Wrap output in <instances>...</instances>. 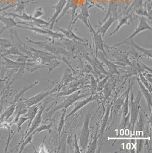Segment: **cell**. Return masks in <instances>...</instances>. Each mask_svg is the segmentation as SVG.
I'll use <instances>...</instances> for the list:
<instances>
[{"mask_svg":"<svg viewBox=\"0 0 152 153\" xmlns=\"http://www.w3.org/2000/svg\"><path fill=\"white\" fill-rule=\"evenodd\" d=\"M88 95H89V94H81V91L80 90L77 91L76 92L74 93L73 94H71L70 96H69L64 101H63V102H61L60 104H59L56 107L52 108L50 111H49L48 113V114L45 116V118L50 117L56 111H57L61 108L67 110V108H68L71 105H72L74 103L76 102V101H77L79 99L82 98L86 96H88Z\"/></svg>","mask_w":152,"mask_h":153,"instance_id":"obj_1","label":"cell"},{"mask_svg":"<svg viewBox=\"0 0 152 153\" xmlns=\"http://www.w3.org/2000/svg\"><path fill=\"white\" fill-rule=\"evenodd\" d=\"M92 113L89 112L85 117L84 124L80 131V135L79 138V145L80 148L82 151H85L88 146L89 136V122Z\"/></svg>","mask_w":152,"mask_h":153,"instance_id":"obj_2","label":"cell"},{"mask_svg":"<svg viewBox=\"0 0 152 153\" xmlns=\"http://www.w3.org/2000/svg\"><path fill=\"white\" fill-rule=\"evenodd\" d=\"M131 118H130V126L132 130V133H133L135 125L136 123L137 120L138 119V116L139 114L140 106V100L141 98V94L139 93V96L136 100H134L133 90H131Z\"/></svg>","mask_w":152,"mask_h":153,"instance_id":"obj_3","label":"cell"},{"mask_svg":"<svg viewBox=\"0 0 152 153\" xmlns=\"http://www.w3.org/2000/svg\"><path fill=\"white\" fill-rule=\"evenodd\" d=\"M89 26L88 28L89 29V32L91 33L92 36V38L95 45V54H96V53L98 51H101L106 57H107L106 51H104V44L103 42V39L101 34L97 31H95L94 29L92 27L89 21Z\"/></svg>","mask_w":152,"mask_h":153,"instance_id":"obj_4","label":"cell"},{"mask_svg":"<svg viewBox=\"0 0 152 153\" xmlns=\"http://www.w3.org/2000/svg\"><path fill=\"white\" fill-rule=\"evenodd\" d=\"M146 30H149L151 31H152V27H151V26L148 24V22H146L145 18L142 17H141V19H139V25L137 26V27L136 28L135 30L133 32V33L128 38L125 39V40H124L121 42H120V43L117 44H115L114 46H118L122 45L124 44H126L128 41H129L131 39H132L136 36L139 34L141 32H143V31Z\"/></svg>","mask_w":152,"mask_h":153,"instance_id":"obj_5","label":"cell"},{"mask_svg":"<svg viewBox=\"0 0 152 153\" xmlns=\"http://www.w3.org/2000/svg\"><path fill=\"white\" fill-rule=\"evenodd\" d=\"M46 105H47V103H45L38 110V113L37 114L36 116L34 118L33 121H32L30 126L29 127V129L26 131L25 136L23 140L25 139L28 135L32 134V133L39 126V125L41 124L42 120V114H43V112L44 111V108L46 106Z\"/></svg>","mask_w":152,"mask_h":153,"instance_id":"obj_6","label":"cell"},{"mask_svg":"<svg viewBox=\"0 0 152 153\" xmlns=\"http://www.w3.org/2000/svg\"><path fill=\"white\" fill-rule=\"evenodd\" d=\"M52 92V90H48V91L47 90V91H42L41 93H39L35 96H33L30 98L24 100L23 102H24V103L25 104L27 108L32 105H37L41 101H42L44 98L50 95Z\"/></svg>","mask_w":152,"mask_h":153,"instance_id":"obj_7","label":"cell"},{"mask_svg":"<svg viewBox=\"0 0 152 153\" xmlns=\"http://www.w3.org/2000/svg\"><path fill=\"white\" fill-rule=\"evenodd\" d=\"M66 2H67V0H59L57 5H55L54 7H52V8L54 9V13L49 22L50 23V30L52 29L53 27L54 26L55 22H57V19L60 16L61 13L63 11L64 7L66 4Z\"/></svg>","mask_w":152,"mask_h":153,"instance_id":"obj_8","label":"cell"},{"mask_svg":"<svg viewBox=\"0 0 152 153\" xmlns=\"http://www.w3.org/2000/svg\"><path fill=\"white\" fill-rule=\"evenodd\" d=\"M97 99V96L96 95H91L88 98H87L86 99H85L83 101H79V102H77L75 104V107L72 110V111L65 117L66 120L71 115L74 114L75 113H76L77 111H79V110L82 108L83 107L86 106L88 103L92 102V101H95Z\"/></svg>","mask_w":152,"mask_h":153,"instance_id":"obj_9","label":"cell"},{"mask_svg":"<svg viewBox=\"0 0 152 153\" xmlns=\"http://www.w3.org/2000/svg\"><path fill=\"white\" fill-rule=\"evenodd\" d=\"M96 57H98V58L103 61V62H104L107 65L108 69L109 70V73L111 74H119V73L117 69V66H116V65L109 61L108 59H107L106 57L104 55V54L102 52L98 51L96 54Z\"/></svg>","mask_w":152,"mask_h":153,"instance_id":"obj_10","label":"cell"},{"mask_svg":"<svg viewBox=\"0 0 152 153\" xmlns=\"http://www.w3.org/2000/svg\"><path fill=\"white\" fill-rule=\"evenodd\" d=\"M57 29L63 34L64 36H66L67 38H69L70 39L81 42H84V43L87 42V41L85 39H83V38L77 36L76 34L72 31V29L70 27H69L67 29L59 28V27H57Z\"/></svg>","mask_w":152,"mask_h":153,"instance_id":"obj_11","label":"cell"},{"mask_svg":"<svg viewBox=\"0 0 152 153\" xmlns=\"http://www.w3.org/2000/svg\"><path fill=\"white\" fill-rule=\"evenodd\" d=\"M117 19V16H111L107 19V20L105 21L98 28L97 32H99L101 34L103 38L105 37V34L108 31L110 26L113 24V23Z\"/></svg>","mask_w":152,"mask_h":153,"instance_id":"obj_12","label":"cell"},{"mask_svg":"<svg viewBox=\"0 0 152 153\" xmlns=\"http://www.w3.org/2000/svg\"><path fill=\"white\" fill-rule=\"evenodd\" d=\"M89 6L87 5H84L82 7V10H81V12L79 13V14L77 15V17L74 21H73L70 24L71 25V24H74L75 22L76 21H77L78 19H80L82 22H83L85 25L87 27H89Z\"/></svg>","mask_w":152,"mask_h":153,"instance_id":"obj_13","label":"cell"},{"mask_svg":"<svg viewBox=\"0 0 152 153\" xmlns=\"http://www.w3.org/2000/svg\"><path fill=\"white\" fill-rule=\"evenodd\" d=\"M137 82L139 85V88L141 89V91L143 95L144 96L145 98L146 101L148 104V108L151 113V109H152V94L149 91V90L146 88L144 86V85L141 83L139 79H137Z\"/></svg>","mask_w":152,"mask_h":153,"instance_id":"obj_14","label":"cell"},{"mask_svg":"<svg viewBox=\"0 0 152 153\" xmlns=\"http://www.w3.org/2000/svg\"><path fill=\"white\" fill-rule=\"evenodd\" d=\"M38 110H39V106H38V104L32 105V106L27 108V110L25 114V117L27 118V120H29L28 128H29V127L30 126L32 121H33L34 118H35V117L38 113Z\"/></svg>","mask_w":152,"mask_h":153,"instance_id":"obj_15","label":"cell"},{"mask_svg":"<svg viewBox=\"0 0 152 153\" xmlns=\"http://www.w3.org/2000/svg\"><path fill=\"white\" fill-rule=\"evenodd\" d=\"M117 0H110L107 13L106 16H105L104 19L102 21L100 25H101L105 21H106L109 16H117Z\"/></svg>","mask_w":152,"mask_h":153,"instance_id":"obj_16","label":"cell"},{"mask_svg":"<svg viewBox=\"0 0 152 153\" xmlns=\"http://www.w3.org/2000/svg\"><path fill=\"white\" fill-rule=\"evenodd\" d=\"M132 86H130V83L129 85V88L127 90V95L126 97L125 98V102L123 104V108H122V116L123 118L127 117L128 115H130V114L129 113V91L131 90V89Z\"/></svg>","mask_w":152,"mask_h":153,"instance_id":"obj_17","label":"cell"},{"mask_svg":"<svg viewBox=\"0 0 152 153\" xmlns=\"http://www.w3.org/2000/svg\"><path fill=\"white\" fill-rule=\"evenodd\" d=\"M15 107H16V103H13L10 105V106H9L8 108H7L6 111L2 114L0 115V121H2L4 119H5V120H7L13 115L14 112L15 111Z\"/></svg>","mask_w":152,"mask_h":153,"instance_id":"obj_18","label":"cell"},{"mask_svg":"<svg viewBox=\"0 0 152 153\" xmlns=\"http://www.w3.org/2000/svg\"><path fill=\"white\" fill-rule=\"evenodd\" d=\"M131 16H124L122 18H121L119 20V24H118V25L117 26L116 28L114 29V30L113 32H112L111 33L109 34V36H112L114 35V34H115L116 33L118 32L121 27L124 25H126L128 22H129V19H131Z\"/></svg>","mask_w":152,"mask_h":153,"instance_id":"obj_19","label":"cell"},{"mask_svg":"<svg viewBox=\"0 0 152 153\" xmlns=\"http://www.w3.org/2000/svg\"><path fill=\"white\" fill-rule=\"evenodd\" d=\"M131 44L133 46V47L135 48L138 51H139L141 53L143 54L145 56L149 57L151 59L152 58V49H144L141 46H139L138 45L134 44L133 42V41L132 40L131 41Z\"/></svg>","mask_w":152,"mask_h":153,"instance_id":"obj_20","label":"cell"},{"mask_svg":"<svg viewBox=\"0 0 152 153\" xmlns=\"http://www.w3.org/2000/svg\"><path fill=\"white\" fill-rule=\"evenodd\" d=\"M66 109H63V113L62 114V115L61 117L60 120L58 123V137L59 138L60 140V137H61V133L62 131L63 130L64 126V123H65V121H66L65 119V115H66Z\"/></svg>","mask_w":152,"mask_h":153,"instance_id":"obj_21","label":"cell"},{"mask_svg":"<svg viewBox=\"0 0 152 153\" xmlns=\"http://www.w3.org/2000/svg\"><path fill=\"white\" fill-rule=\"evenodd\" d=\"M38 83V81H35V82L34 83H33V84L30 85V86H26V87H25L22 90H21V91H19V93H18V94L15 96V98H14V101H13V103H16L17 102V101L19 100L20 97H21V96H22V95L25 93L26 91L27 90L32 89V88H33L34 86H35V85H37Z\"/></svg>","mask_w":152,"mask_h":153,"instance_id":"obj_22","label":"cell"},{"mask_svg":"<svg viewBox=\"0 0 152 153\" xmlns=\"http://www.w3.org/2000/svg\"><path fill=\"white\" fill-rule=\"evenodd\" d=\"M52 126V123H50V124H44V125H42L39 126H38V128H37L32 134V135H35V134H38L39 133L43 131H50L51 129V127Z\"/></svg>","mask_w":152,"mask_h":153,"instance_id":"obj_23","label":"cell"},{"mask_svg":"<svg viewBox=\"0 0 152 153\" xmlns=\"http://www.w3.org/2000/svg\"><path fill=\"white\" fill-rule=\"evenodd\" d=\"M139 78H140V81L141 82V83L144 85V86L149 90V91L151 93H152V86L151 84L148 83V80L145 77L144 74H142L141 71L139 72Z\"/></svg>","mask_w":152,"mask_h":153,"instance_id":"obj_24","label":"cell"},{"mask_svg":"<svg viewBox=\"0 0 152 153\" xmlns=\"http://www.w3.org/2000/svg\"><path fill=\"white\" fill-rule=\"evenodd\" d=\"M32 137H33V135L32 134H30L29 135H28L25 139H24L23 140V142L21 144L20 148H19V153H21L23 150L24 149V148L26 146L29 144V143H32Z\"/></svg>","mask_w":152,"mask_h":153,"instance_id":"obj_25","label":"cell"},{"mask_svg":"<svg viewBox=\"0 0 152 153\" xmlns=\"http://www.w3.org/2000/svg\"><path fill=\"white\" fill-rule=\"evenodd\" d=\"M109 110H110V108H108L106 113L104 115L103 119V122L101 124V131H100V133L102 134L105 129V128L106 127V123L108 121V118H109Z\"/></svg>","mask_w":152,"mask_h":153,"instance_id":"obj_26","label":"cell"},{"mask_svg":"<svg viewBox=\"0 0 152 153\" xmlns=\"http://www.w3.org/2000/svg\"><path fill=\"white\" fill-rule=\"evenodd\" d=\"M97 137L96 135L95 138L93 140V142H92V143L91 144V145L90 146V147L89 149V152H90V153L95 152V150L96 149V146H97Z\"/></svg>","mask_w":152,"mask_h":153,"instance_id":"obj_27","label":"cell"},{"mask_svg":"<svg viewBox=\"0 0 152 153\" xmlns=\"http://www.w3.org/2000/svg\"><path fill=\"white\" fill-rule=\"evenodd\" d=\"M75 153H80V147L79 146V145L77 143V141L76 139V136H75Z\"/></svg>","mask_w":152,"mask_h":153,"instance_id":"obj_28","label":"cell"},{"mask_svg":"<svg viewBox=\"0 0 152 153\" xmlns=\"http://www.w3.org/2000/svg\"><path fill=\"white\" fill-rule=\"evenodd\" d=\"M2 85L0 83V91H1V90H2Z\"/></svg>","mask_w":152,"mask_h":153,"instance_id":"obj_29","label":"cell"}]
</instances>
